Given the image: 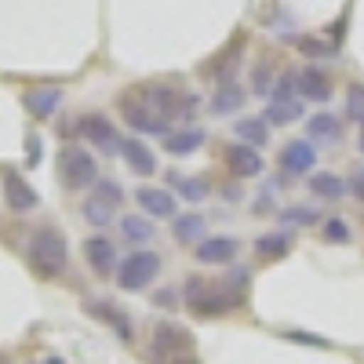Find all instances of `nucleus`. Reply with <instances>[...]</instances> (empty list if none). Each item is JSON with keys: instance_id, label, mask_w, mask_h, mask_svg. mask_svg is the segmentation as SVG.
Returning <instances> with one entry per match:
<instances>
[{"instance_id": "nucleus-1", "label": "nucleus", "mask_w": 364, "mask_h": 364, "mask_svg": "<svg viewBox=\"0 0 364 364\" xmlns=\"http://www.w3.org/2000/svg\"><path fill=\"white\" fill-rule=\"evenodd\" d=\"M245 288H248V273L245 269H230V277L211 284L197 273L186 277V306L197 317H223L230 310H237L245 302Z\"/></svg>"}, {"instance_id": "nucleus-2", "label": "nucleus", "mask_w": 364, "mask_h": 364, "mask_svg": "<svg viewBox=\"0 0 364 364\" xmlns=\"http://www.w3.org/2000/svg\"><path fill=\"white\" fill-rule=\"evenodd\" d=\"M29 262L41 277H58L70 262V245H66V233L55 230V226H41L29 237Z\"/></svg>"}, {"instance_id": "nucleus-3", "label": "nucleus", "mask_w": 364, "mask_h": 364, "mask_svg": "<svg viewBox=\"0 0 364 364\" xmlns=\"http://www.w3.org/2000/svg\"><path fill=\"white\" fill-rule=\"evenodd\" d=\"M157 273H161V255L157 252H132L117 266V284L124 291H142V288H149L157 281Z\"/></svg>"}, {"instance_id": "nucleus-4", "label": "nucleus", "mask_w": 364, "mask_h": 364, "mask_svg": "<svg viewBox=\"0 0 364 364\" xmlns=\"http://www.w3.org/2000/svg\"><path fill=\"white\" fill-rule=\"evenodd\" d=\"M58 175H63L70 190H84V186H95L99 182V164L84 146H66L58 154Z\"/></svg>"}, {"instance_id": "nucleus-5", "label": "nucleus", "mask_w": 364, "mask_h": 364, "mask_svg": "<svg viewBox=\"0 0 364 364\" xmlns=\"http://www.w3.org/2000/svg\"><path fill=\"white\" fill-rule=\"evenodd\" d=\"M77 132H80L84 142L99 146L102 154H120V146H124V139L117 135L113 120H109L106 113H84V117L77 120Z\"/></svg>"}, {"instance_id": "nucleus-6", "label": "nucleus", "mask_w": 364, "mask_h": 364, "mask_svg": "<svg viewBox=\"0 0 364 364\" xmlns=\"http://www.w3.org/2000/svg\"><path fill=\"white\" fill-rule=\"evenodd\" d=\"M149 350H154L157 357H168V360L186 357L193 350V336L182 324H175V321H157L154 339H149Z\"/></svg>"}, {"instance_id": "nucleus-7", "label": "nucleus", "mask_w": 364, "mask_h": 364, "mask_svg": "<svg viewBox=\"0 0 364 364\" xmlns=\"http://www.w3.org/2000/svg\"><path fill=\"white\" fill-rule=\"evenodd\" d=\"M120 109H124L128 124H132L135 132H142V135H168V120H164L161 113L149 109V106L142 102L139 91H132V95L120 99Z\"/></svg>"}, {"instance_id": "nucleus-8", "label": "nucleus", "mask_w": 364, "mask_h": 364, "mask_svg": "<svg viewBox=\"0 0 364 364\" xmlns=\"http://www.w3.org/2000/svg\"><path fill=\"white\" fill-rule=\"evenodd\" d=\"M226 168L233 178H259L266 164H262L259 149H252L245 142H233V146H226Z\"/></svg>"}, {"instance_id": "nucleus-9", "label": "nucleus", "mask_w": 364, "mask_h": 364, "mask_svg": "<svg viewBox=\"0 0 364 364\" xmlns=\"http://www.w3.org/2000/svg\"><path fill=\"white\" fill-rule=\"evenodd\" d=\"M87 314H91V317H99L102 324H109V328L117 331V336L124 339V343H132V339H135L132 317H128L124 310H120L117 302H109V299H91V302H87Z\"/></svg>"}, {"instance_id": "nucleus-10", "label": "nucleus", "mask_w": 364, "mask_h": 364, "mask_svg": "<svg viewBox=\"0 0 364 364\" xmlns=\"http://www.w3.org/2000/svg\"><path fill=\"white\" fill-rule=\"evenodd\" d=\"M317 164V146L310 139H295L281 149V168L291 171V175H302V171H314Z\"/></svg>"}, {"instance_id": "nucleus-11", "label": "nucleus", "mask_w": 364, "mask_h": 364, "mask_svg": "<svg viewBox=\"0 0 364 364\" xmlns=\"http://www.w3.org/2000/svg\"><path fill=\"white\" fill-rule=\"evenodd\" d=\"M84 255H87L91 269H95L99 277H109V273L120 266V262H117V248H113L109 237H87V240H84Z\"/></svg>"}, {"instance_id": "nucleus-12", "label": "nucleus", "mask_w": 364, "mask_h": 364, "mask_svg": "<svg viewBox=\"0 0 364 364\" xmlns=\"http://www.w3.org/2000/svg\"><path fill=\"white\" fill-rule=\"evenodd\" d=\"M237 240L233 237H204L197 245V262H208V266H226L237 259Z\"/></svg>"}, {"instance_id": "nucleus-13", "label": "nucleus", "mask_w": 364, "mask_h": 364, "mask_svg": "<svg viewBox=\"0 0 364 364\" xmlns=\"http://www.w3.org/2000/svg\"><path fill=\"white\" fill-rule=\"evenodd\" d=\"M295 87H299L302 99H314V102H328V99H331V80H328V73L317 70V66L299 70V73H295Z\"/></svg>"}, {"instance_id": "nucleus-14", "label": "nucleus", "mask_w": 364, "mask_h": 364, "mask_svg": "<svg viewBox=\"0 0 364 364\" xmlns=\"http://www.w3.org/2000/svg\"><path fill=\"white\" fill-rule=\"evenodd\" d=\"M135 200H139V208L146 211V215H154V219H171L175 215V197L161 186H139Z\"/></svg>"}, {"instance_id": "nucleus-15", "label": "nucleus", "mask_w": 364, "mask_h": 364, "mask_svg": "<svg viewBox=\"0 0 364 364\" xmlns=\"http://www.w3.org/2000/svg\"><path fill=\"white\" fill-rule=\"evenodd\" d=\"M4 200H8L15 211H29V208H37V204H41L37 190L29 186L22 175H15V171H4Z\"/></svg>"}, {"instance_id": "nucleus-16", "label": "nucleus", "mask_w": 364, "mask_h": 364, "mask_svg": "<svg viewBox=\"0 0 364 364\" xmlns=\"http://www.w3.org/2000/svg\"><path fill=\"white\" fill-rule=\"evenodd\" d=\"M120 157L128 161V168H132L135 175H154V171H157L154 149H149L142 139H124V146H120Z\"/></svg>"}, {"instance_id": "nucleus-17", "label": "nucleus", "mask_w": 364, "mask_h": 364, "mask_svg": "<svg viewBox=\"0 0 364 364\" xmlns=\"http://www.w3.org/2000/svg\"><path fill=\"white\" fill-rule=\"evenodd\" d=\"M22 102H26V109L33 113V117L48 120L58 109V102H63V87H29L26 95H22Z\"/></svg>"}, {"instance_id": "nucleus-18", "label": "nucleus", "mask_w": 364, "mask_h": 364, "mask_svg": "<svg viewBox=\"0 0 364 364\" xmlns=\"http://www.w3.org/2000/svg\"><path fill=\"white\" fill-rule=\"evenodd\" d=\"M204 146V132L200 128H186V132H168L164 135V149L171 157H190Z\"/></svg>"}, {"instance_id": "nucleus-19", "label": "nucleus", "mask_w": 364, "mask_h": 364, "mask_svg": "<svg viewBox=\"0 0 364 364\" xmlns=\"http://www.w3.org/2000/svg\"><path fill=\"white\" fill-rule=\"evenodd\" d=\"M295 245V233L291 230H281V233H266L255 240V255L259 259H284Z\"/></svg>"}, {"instance_id": "nucleus-20", "label": "nucleus", "mask_w": 364, "mask_h": 364, "mask_svg": "<svg viewBox=\"0 0 364 364\" xmlns=\"http://www.w3.org/2000/svg\"><path fill=\"white\" fill-rule=\"evenodd\" d=\"M233 132H237L240 142L252 146V149H259V146L269 142V124H266L262 117H240L237 124H233Z\"/></svg>"}, {"instance_id": "nucleus-21", "label": "nucleus", "mask_w": 364, "mask_h": 364, "mask_svg": "<svg viewBox=\"0 0 364 364\" xmlns=\"http://www.w3.org/2000/svg\"><path fill=\"white\" fill-rule=\"evenodd\" d=\"M306 135L314 142H336L343 135V124H339V117L336 113H314L306 120Z\"/></svg>"}, {"instance_id": "nucleus-22", "label": "nucleus", "mask_w": 364, "mask_h": 364, "mask_svg": "<svg viewBox=\"0 0 364 364\" xmlns=\"http://www.w3.org/2000/svg\"><path fill=\"white\" fill-rule=\"evenodd\" d=\"M240 106H245V87H237L233 80H226V84L215 91V99H211V113H215V117L237 113Z\"/></svg>"}, {"instance_id": "nucleus-23", "label": "nucleus", "mask_w": 364, "mask_h": 364, "mask_svg": "<svg viewBox=\"0 0 364 364\" xmlns=\"http://www.w3.org/2000/svg\"><path fill=\"white\" fill-rule=\"evenodd\" d=\"M310 193L314 197H324V200H339L346 190V182L343 175H331V171H321V175H310Z\"/></svg>"}, {"instance_id": "nucleus-24", "label": "nucleus", "mask_w": 364, "mask_h": 364, "mask_svg": "<svg viewBox=\"0 0 364 364\" xmlns=\"http://www.w3.org/2000/svg\"><path fill=\"white\" fill-rule=\"evenodd\" d=\"M299 117H302V102H299V99L269 102V106H266V113H262L266 124H291V120H299Z\"/></svg>"}, {"instance_id": "nucleus-25", "label": "nucleus", "mask_w": 364, "mask_h": 364, "mask_svg": "<svg viewBox=\"0 0 364 364\" xmlns=\"http://www.w3.org/2000/svg\"><path fill=\"white\" fill-rule=\"evenodd\" d=\"M175 240L178 245H197L200 233H204V219L197 215V211H190V215H175Z\"/></svg>"}, {"instance_id": "nucleus-26", "label": "nucleus", "mask_w": 364, "mask_h": 364, "mask_svg": "<svg viewBox=\"0 0 364 364\" xmlns=\"http://www.w3.org/2000/svg\"><path fill=\"white\" fill-rule=\"evenodd\" d=\"M120 230H124V237L132 240V245H146V240L154 237V223H149L146 215H124L120 219Z\"/></svg>"}, {"instance_id": "nucleus-27", "label": "nucleus", "mask_w": 364, "mask_h": 364, "mask_svg": "<svg viewBox=\"0 0 364 364\" xmlns=\"http://www.w3.org/2000/svg\"><path fill=\"white\" fill-rule=\"evenodd\" d=\"M80 211H84V219L91 223V226H109V219H113V204H106V200H99L95 193H91L84 204H80Z\"/></svg>"}, {"instance_id": "nucleus-28", "label": "nucleus", "mask_w": 364, "mask_h": 364, "mask_svg": "<svg viewBox=\"0 0 364 364\" xmlns=\"http://www.w3.org/2000/svg\"><path fill=\"white\" fill-rule=\"evenodd\" d=\"M171 175H175V171H171ZM171 182H175L178 193L186 197L190 204H200V200L208 197V190H211V186H208V178H178V175H175Z\"/></svg>"}, {"instance_id": "nucleus-29", "label": "nucleus", "mask_w": 364, "mask_h": 364, "mask_svg": "<svg viewBox=\"0 0 364 364\" xmlns=\"http://www.w3.org/2000/svg\"><path fill=\"white\" fill-rule=\"evenodd\" d=\"M91 193H95L99 200H106V204H113V208H117L120 200H124V190H120V182H109V178H99Z\"/></svg>"}, {"instance_id": "nucleus-30", "label": "nucleus", "mask_w": 364, "mask_h": 364, "mask_svg": "<svg viewBox=\"0 0 364 364\" xmlns=\"http://www.w3.org/2000/svg\"><path fill=\"white\" fill-rule=\"evenodd\" d=\"M321 233H324L328 245H346V240H350V226H346L343 219H328Z\"/></svg>"}, {"instance_id": "nucleus-31", "label": "nucleus", "mask_w": 364, "mask_h": 364, "mask_svg": "<svg viewBox=\"0 0 364 364\" xmlns=\"http://www.w3.org/2000/svg\"><path fill=\"white\" fill-rule=\"evenodd\" d=\"M281 219L284 223H295V226H314L317 223V208H284Z\"/></svg>"}, {"instance_id": "nucleus-32", "label": "nucleus", "mask_w": 364, "mask_h": 364, "mask_svg": "<svg viewBox=\"0 0 364 364\" xmlns=\"http://www.w3.org/2000/svg\"><path fill=\"white\" fill-rule=\"evenodd\" d=\"M346 117L364 120V84H353V87L346 91Z\"/></svg>"}, {"instance_id": "nucleus-33", "label": "nucleus", "mask_w": 364, "mask_h": 364, "mask_svg": "<svg viewBox=\"0 0 364 364\" xmlns=\"http://www.w3.org/2000/svg\"><path fill=\"white\" fill-rule=\"evenodd\" d=\"M269 84H273V80H269V66H266V63H259V66L252 70V87L259 91V95H266Z\"/></svg>"}, {"instance_id": "nucleus-34", "label": "nucleus", "mask_w": 364, "mask_h": 364, "mask_svg": "<svg viewBox=\"0 0 364 364\" xmlns=\"http://www.w3.org/2000/svg\"><path fill=\"white\" fill-rule=\"evenodd\" d=\"M154 306H161V310H175V306H178V291H175V288H161V291H154Z\"/></svg>"}, {"instance_id": "nucleus-35", "label": "nucleus", "mask_w": 364, "mask_h": 364, "mask_svg": "<svg viewBox=\"0 0 364 364\" xmlns=\"http://www.w3.org/2000/svg\"><path fill=\"white\" fill-rule=\"evenodd\" d=\"M346 190L357 197V200H364V168H357L353 175H350V182H346Z\"/></svg>"}, {"instance_id": "nucleus-36", "label": "nucleus", "mask_w": 364, "mask_h": 364, "mask_svg": "<svg viewBox=\"0 0 364 364\" xmlns=\"http://www.w3.org/2000/svg\"><path fill=\"white\" fill-rule=\"evenodd\" d=\"M299 48L306 51V55H328V51H331L328 44H321V41H310V37H302V41H299Z\"/></svg>"}, {"instance_id": "nucleus-37", "label": "nucleus", "mask_w": 364, "mask_h": 364, "mask_svg": "<svg viewBox=\"0 0 364 364\" xmlns=\"http://www.w3.org/2000/svg\"><path fill=\"white\" fill-rule=\"evenodd\" d=\"M37 364H66V360H63V357H58V353H48V357H41Z\"/></svg>"}, {"instance_id": "nucleus-38", "label": "nucleus", "mask_w": 364, "mask_h": 364, "mask_svg": "<svg viewBox=\"0 0 364 364\" xmlns=\"http://www.w3.org/2000/svg\"><path fill=\"white\" fill-rule=\"evenodd\" d=\"M168 364H200L193 353H186V357H175V360H168Z\"/></svg>"}, {"instance_id": "nucleus-39", "label": "nucleus", "mask_w": 364, "mask_h": 364, "mask_svg": "<svg viewBox=\"0 0 364 364\" xmlns=\"http://www.w3.org/2000/svg\"><path fill=\"white\" fill-rule=\"evenodd\" d=\"M357 142H360V154H364V120H360V139Z\"/></svg>"}, {"instance_id": "nucleus-40", "label": "nucleus", "mask_w": 364, "mask_h": 364, "mask_svg": "<svg viewBox=\"0 0 364 364\" xmlns=\"http://www.w3.org/2000/svg\"><path fill=\"white\" fill-rule=\"evenodd\" d=\"M0 364H15V360H11L8 353H0Z\"/></svg>"}]
</instances>
